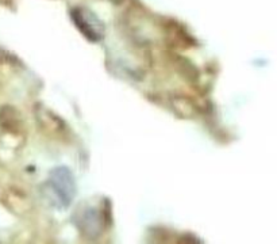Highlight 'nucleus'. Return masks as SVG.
Returning <instances> with one entry per match:
<instances>
[{"label": "nucleus", "instance_id": "f257e3e1", "mask_svg": "<svg viewBox=\"0 0 277 244\" xmlns=\"http://www.w3.org/2000/svg\"><path fill=\"white\" fill-rule=\"evenodd\" d=\"M46 193L57 209H68L77 194V184L73 173L66 166L54 167L49 173L46 182Z\"/></svg>", "mask_w": 277, "mask_h": 244}, {"label": "nucleus", "instance_id": "f03ea898", "mask_svg": "<svg viewBox=\"0 0 277 244\" xmlns=\"http://www.w3.org/2000/svg\"><path fill=\"white\" fill-rule=\"evenodd\" d=\"M70 18L75 23L76 29L90 41V42H100L106 35V26L97 18L95 12H92L87 7H75L70 10Z\"/></svg>", "mask_w": 277, "mask_h": 244}, {"label": "nucleus", "instance_id": "7ed1b4c3", "mask_svg": "<svg viewBox=\"0 0 277 244\" xmlns=\"http://www.w3.org/2000/svg\"><path fill=\"white\" fill-rule=\"evenodd\" d=\"M75 222L84 236L95 239L100 236L104 229V214H101L96 208L86 206L80 211H76Z\"/></svg>", "mask_w": 277, "mask_h": 244}]
</instances>
